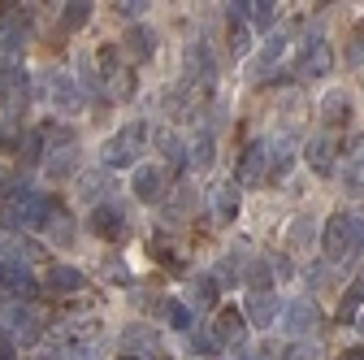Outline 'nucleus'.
<instances>
[{"instance_id": "1", "label": "nucleus", "mask_w": 364, "mask_h": 360, "mask_svg": "<svg viewBox=\"0 0 364 360\" xmlns=\"http://www.w3.org/2000/svg\"><path fill=\"white\" fill-rule=\"evenodd\" d=\"M57 200L35 191L31 183H18V191L9 196V204L0 208V231H14V235H26V231H43L48 221L57 217Z\"/></svg>"}, {"instance_id": "2", "label": "nucleus", "mask_w": 364, "mask_h": 360, "mask_svg": "<svg viewBox=\"0 0 364 360\" xmlns=\"http://www.w3.org/2000/svg\"><path fill=\"white\" fill-rule=\"evenodd\" d=\"M321 248H326V260L330 265H347L351 256L364 252V213L355 208H338L326 217V231H321Z\"/></svg>"}, {"instance_id": "3", "label": "nucleus", "mask_w": 364, "mask_h": 360, "mask_svg": "<svg viewBox=\"0 0 364 360\" xmlns=\"http://www.w3.org/2000/svg\"><path fill=\"white\" fill-rule=\"evenodd\" d=\"M31 105V74L22 65V48H5L0 43V109L9 122H18Z\"/></svg>"}, {"instance_id": "4", "label": "nucleus", "mask_w": 364, "mask_h": 360, "mask_svg": "<svg viewBox=\"0 0 364 360\" xmlns=\"http://www.w3.org/2000/svg\"><path fill=\"white\" fill-rule=\"evenodd\" d=\"M144 144H148V122H126L117 134H109L105 139V165L109 169H126V165H134V157L144 152Z\"/></svg>"}, {"instance_id": "5", "label": "nucleus", "mask_w": 364, "mask_h": 360, "mask_svg": "<svg viewBox=\"0 0 364 360\" xmlns=\"http://www.w3.org/2000/svg\"><path fill=\"white\" fill-rule=\"evenodd\" d=\"M334 70V48H330V39L326 35H308L299 43V53H295V74L299 78H326Z\"/></svg>"}, {"instance_id": "6", "label": "nucleus", "mask_w": 364, "mask_h": 360, "mask_svg": "<svg viewBox=\"0 0 364 360\" xmlns=\"http://www.w3.org/2000/svg\"><path fill=\"white\" fill-rule=\"evenodd\" d=\"M0 326H5V334L14 343H22V347H31V343L43 339V317L31 304H9L5 312H0Z\"/></svg>"}, {"instance_id": "7", "label": "nucleus", "mask_w": 364, "mask_h": 360, "mask_svg": "<svg viewBox=\"0 0 364 360\" xmlns=\"http://www.w3.org/2000/svg\"><path fill=\"white\" fill-rule=\"evenodd\" d=\"M338 157H343V148H338V134H334V130H321V134H312V139L304 144V161H308V169H312V174H321V178L338 174Z\"/></svg>"}, {"instance_id": "8", "label": "nucleus", "mask_w": 364, "mask_h": 360, "mask_svg": "<svg viewBox=\"0 0 364 360\" xmlns=\"http://www.w3.org/2000/svg\"><path fill=\"white\" fill-rule=\"evenodd\" d=\"M235 183L239 187H260L269 183V139H247L239 165H235Z\"/></svg>"}, {"instance_id": "9", "label": "nucleus", "mask_w": 364, "mask_h": 360, "mask_svg": "<svg viewBox=\"0 0 364 360\" xmlns=\"http://www.w3.org/2000/svg\"><path fill=\"white\" fill-rule=\"evenodd\" d=\"M31 26H35V9L31 5H0V43L5 48H22L31 39Z\"/></svg>"}, {"instance_id": "10", "label": "nucleus", "mask_w": 364, "mask_h": 360, "mask_svg": "<svg viewBox=\"0 0 364 360\" xmlns=\"http://www.w3.org/2000/svg\"><path fill=\"white\" fill-rule=\"evenodd\" d=\"M287 312V304L278 300V291H247L243 295V317H247V326H256V330H269L273 322H278Z\"/></svg>"}, {"instance_id": "11", "label": "nucleus", "mask_w": 364, "mask_h": 360, "mask_svg": "<svg viewBox=\"0 0 364 360\" xmlns=\"http://www.w3.org/2000/svg\"><path fill=\"white\" fill-rule=\"evenodd\" d=\"M74 169H78V139H74V130H61V139L43 157V174H48L53 183H65Z\"/></svg>"}, {"instance_id": "12", "label": "nucleus", "mask_w": 364, "mask_h": 360, "mask_svg": "<svg viewBox=\"0 0 364 360\" xmlns=\"http://www.w3.org/2000/svg\"><path fill=\"white\" fill-rule=\"evenodd\" d=\"M87 231L96 235V239H105V243H122L130 226H126V213L105 200V204H96V208L87 213Z\"/></svg>"}, {"instance_id": "13", "label": "nucleus", "mask_w": 364, "mask_h": 360, "mask_svg": "<svg viewBox=\"0 0 364 360\" xmlns=\"http://www.w3.org/2000/svg\"><path fill=\"white\" fill-rule=\"evenodd\" d=\"M130 191H134V200H144V204H156V200L169 191V169H165V165H134Z\"/></svg>"}, {"instance_id": "14", "label": "nucleus", "mask_w": 364, "mask_h": 360, "mask_svg": "<svg viewBox=\"0 0 364 360\" xmlns=\"http://www.w3.org/2000/svg\"><path fill=\"white\" fill-rule=\"evenodd\" d=\"M43 87H48V100H53L57 113H78L82 100H87V92L78 87V78H70V74H53Z\"/></svg>"}, {"instance_id": "15", "label": "nucleus", "mask_w": 364, "mask_h": 360, "mask_svg": "<svg viewBox=\"0 0 364 360\" xmlns=\"http://www.w3.org/2000/svg\"><path fill=\"white\" fill-rule=\"evenodd\" d=\"M338 178H343V191L347 196H364V134H355L343 165H338Z\"/></svg>"}, {"instance_id": "16", "label": "nucleus", "mask_w": 364, "mask_h": 360, "mask_svg": "<svg viewBox=\"0 0 364 360\" xmlns=\"http://www.w3.org/2000/svg\"><path fill=\"white\" fill-rule=\"evenodd\" d=\"M122 57H126L130 65H144V61H152V57H156V35H152L144 22H134V26L122 35Z\"/></svg>"}, {"instance_id": "17", "label": "nucleus", "mask_w": 364, "mask_h": 360, "mask_svg": "<svg viewBox=\"0 0 364 360\" xmlns=\"http://www.w3.org/2000/svg\"><path fill=\"white\" fill-rule=\"evenodd\" d=\"M282 317H287V330H291L295 339H304V334H312L316 326H321V308H316L308 295H299V300H291V304H287Z\"/></svg>"}, {"instance_id": "18", "label": "nucleus", "mask_w": 364, "mask_h": 360, "mask_svg": "<svg viewBox=\"0 0 364 360\" xmlns=\"http://www.w3.org/2000/svg\"><path fill=\"white\" fill-rule=\"evenodd\" d=\"M213 78H217V61H213V53H208V43H187V83L191 87H213Z\"/></svg>"}, {"instance_id": "19", "label": "nucleus", "mask_w": 364, "mask_h": 360, "mask_svg": "<svg viewBox=\"0 0 364 360\" xmlns=\"http://www.w3.org/2000/svg\"><path fill=\"white\" fill-rule=\"evenodd\" d=\"M351 117H355L351 92H343V87H330V92L321 96V122H326L330 130H338V126H347Z\"/></svg>"}, {"instance_id": "20", "label": "nucleus", "mask_w": 364, "mask_h": 360, "mask_svg": "<svg viewBox=\"0 0 364 360\" xmlns=\"http://www.w3.org/2000/svg\"><path fill=\"white\" fill-rule=\"evenodd\" d=\"M287 57V35H278V31H273L264 43H260V53L252 57V65H247V74H252V83H264L269 78V70L273 65H278Z\"/></svg>"}, {"instance_id": "21", "label": "nucleus", "mask_w": 364, "mask_h": 360, "mask_svg": "<svg viewBox=\"0 0 364 360\" xmlns=\"http://www.w3.org/2000/svg\"><path fill=\"white\" fill-rule=\"evenodd\" d=\"M35 291H39V282L31 278V269H22V265H5V260H0V295H18V304H26Z\"/></svg>"}, {"instance_id": "22", "label": "nucleus", "mask_w": 364, "mask_h": 360, "mask_svg": "<svg viewBox=\"0 0 364 360\" xmlns=\"http://www.w3.org/2000/svg\"><path fill=\"white\" fill-rule=\"evenodd\" d=\"M43 287H48L53 295H78L87 287V274H82V269H74V265H48Z\"/></svg>"}, {"instance_id": "23", "label": "nucleus", "mask_w": 364, "mask_h": 360, "mask_svg": "<svg viewBox=\"0 0 364 360\" xmlns=\"http://www.w3.org/2000/svg\"><path fill=\"white\" fill-rule=\"evenodd\" d=\"M122 343H126V351H130V356H139V360H165L161 339H156L148 326H139V322H134V326L122 334Z\"/></svg>"}, {"instance_id": "24", "label": "nucleus", "mask_w": 364, "mask_h": 360, "mask_svg": "<svg viewBox=\"0 0 364 360\" xmlns=\"http://www.w3.org/2000/svg\"><path fill=\"white\" fill-rule=\"evenodd\" d=\"M239 204H243V187L235 183V178L213 183V213H217V221H235L239 217Z\"/></svg>"}, {"instance_id": "25", "label": "nucleus", "mask_w": 364, "mask_h": 360, "mask_svg": "<svg viewBox=\"0 0 364 360\" xmlns=\"http://www.w3.org/2000/svg\"><path fill=\"white\" fill-rule=\"evenodd\" d=\"M295 165V139L291 134H278V139H269V183H282Z\"/></svg>"}, {"instance_id": "26", "label": "nucleus", "mask_w": 364, "mask_h": 360, "mask_svg": "<svg viewBox=\"0 0 364 360\" xmlns=\"http://www.w3.org/2000/svg\"><path fill=\"white\" fill-rule=\"evenodd\" d=\"M213 330H217V339H221V343H239V339H243V330H247V317H243V304H225V308L217 312V322H213Z\"/></svg>"}, {"instance_id": "27", "label": "nucleus", "mask_w": 364, "mask_h": 360, "mask_svg": "<svg viewBox=\"0 0 364 360\" xmlns=\"http://www.w3.org/2000/svg\"><path fill=\"white\" fill-rule=\"evenodd\" d=\"M243 9H247V22L256 31H269V35H273V26H278V18H282L278 0H243Z\"/></svg>"}, {"instance_id": "28", "label": "nucleus", "mask_w": 364, "mask_h": 360, "mask_svg": "<svg viewBox=\"0 0 364 360\" xmlns=\"http://www.w3.org/2000/svg\"><path fill=\"white\" fill-rule=\"evenodd\" d=\"M78 191L91 200V208L105 204V196L113 191V174H109V169H105V174H100V169H87V174H82V183H78Z\"/></svg>"}, {"instance_id": "29", "label": "nucleus", "mask_w": 364, "mask_h": 360, "mask_svg": "<svg viewBox=\"0 0 364 360\" xmlns=\"http://www.w3.org/2000/svg\"><path fill=\"white\" fill-rule=\"evenodd\" d=\"M360 312H364V278L343 291V300H338V322H343V326H355Z\"/></svg>"}, {"instance_id": "30", "label": "nucleus", "mask_w": 364, "mask_h": 360, "mask_svg": "<svg viewBox=\"0 0 364 360\" xmlns=\"http://www.w3.org/2000/svg\"><path fill=\"white\" fill-rule=\"evenodd\" d=\"M187 161H191V169H213V161H217V139H213V130H208V134H204V130L196 134Z\"/></svg>"}, {"instance_id": "31", "label": "nucleus", "mask_w": 364, "mask_h": 360, "mask_svg": "<svg viewBox=\"0 0 364 360\" xmlns=\"http://www.w3.org/2000/svg\"><path fill=\"white\" fill-rule=\"evenodd\" d=\"M312 239H316L312 217H295V221H291V231H287V252H308Z\"/></svg>"}, {"instance_id": "32", "label": "nucleus", "mask_w": 364, "mask_h": 360, "mask_svg": "<svg viewBox=\"0 0 364 360\" xmlns=\"http://www.w3.org/2000/svg\"><path fill=\"white\" fill-rule=\"evenodd\" d=\"M161 312H165L169 330H182V334H191V330H196V322H191V304H182V300H165V304H161Z\"/></svg>"}, {"instance_id": "33", "label": "nucleus", "mask_w": 364, "mask_h": 360, "mask_svg": "<svg viewBox=\"0 0 364 360\" xmlns=\"http://www.w3.org/2000/svg\"><path fill=\"white\" fill-rule=\"evenodd\" d=\"M217 300H221V282L213 274H204V278L191 282V304L196 308H217Z\"/></svg>"}, {"instance_id": "34", "label": "nucleus", "mask_w": 364, "mask_h": 360, "mask_svg": "<svg viewBox=\"0 0 364 360\" xmlns=\"http://www.w3.org/2000/svg\"><path fill=\"white\" fill-rule=\"evenodd\" d=\"M187 343H191V351H200L204 360H213V356L221 351V339H217V330H213V326H208V330H204V326H196V330L187 334Z\"/></svg>"}, {"instance_id": "35", "label": "nucleus", "mask_w": 364, "mask_h": 360, "mask_svg": "<svg viewBox=\"0 0 364 360\" xmlns=\"http://www.w3.org/2000/svg\"><path fill=\"white\" fill-rule=\"evenodd\" d=\"M91 9L96 5H87V0H74V5H61V31H78V26H87L91 22Z\"/></svg>"}, {"instance_id": "36", "label": "nucleus", "mask_w": 364, "mask_h": 360, "mask_svg": "<svg viewBox=\"0 0 364 360\" xmlns=\"http://www.w3.org/2000/svg\"><path fill=\"white\" fill-rule=\"evenodd\" d=\"M161 152H165V161H169V169H182V161H187V144H182V134H173V130H161Z\"/></svg>"}, {"instance_id": "37", "label": "nucleus", "mask_w": 364, "mask_h": 360, "mask_svg": "<svg viewBox=\"0 0 364 360\" xmlns=\"http://www.w3.org/2000/svg\"><path fill=\"white\" fill-rule=\"evenodd\" d=\"M148 252H152V260H156V265H169V269H178V274H182V256H178L173 248H165L161 239H152V243H148Z\"/></svg>"}, {"instance_id": "38", "label": "nucleus", "mask_w": 364, "mask_h": 360, "mask_svg": "<svg viewBox=\"0 0 364 360\" xmlns=\"http://www.w3.org/2000/svg\"><path fill=\"white\" fill-rule=\"evenodd\" d=\"M48 231H53V239H57V243H74V221H70V213H61V208H57V217L48 221Z\"/></svg>"}, {"instance_id": "39", "label": "nucleus", "mask_w": 364, "mask_h": 360, "mask_svg": "<svg viewBox=\"0 0 364 360\" xmlns=\"http://www.w3.org/2000/svg\"><path fill=\"white\" fill-rule=\"evenodd\" d=\"M113 9H117L122 18H130V22H139V18H144V14H148L152 5H148V0H134V5H130V0H126V5H113Z\"/></svg>"}, {"instance_id": "40", "label": "nucleus", "mask_w": 364, "mask_h": 360, "mask_svg": "<svg viewBox=\"0 0 364 360\" xmlns=\"http://www.w3.org/2000/svg\"><path fill=\"white\" fill-rule=\"evenodd\" d=\"M287 360H321V347H316V343H295Z\"/></svg>"}, {"instance_id": "41", "label": "nucleus", "mask_w": 364, "mask_h": 360, "mask_svg": "<svg viewBox=\"0 0 364 360\" xmlns=\"http://www.w3.org/2000/svg\"><path fill=\"white\" fill-rule=\"evenodd\" d=\"M269 260H273V274H278V278H291V274H295V269H291V260H287L282 252H273Z\"/></svg>"}, {"instance_id": "42", "label": "nucleus", "mask_w": 364, "mask_h": 360, "mask_svg": "<svg viewBox=\"0 0 364 360\" xmlns=\"http://www.w3.org/2000/svg\"><path fill=\"white\" fill-rule=\"evenodd\" d=\"M0 360H18V356H14V339H9L5 330H0Z\"/></svg>"}, {"instance_id": "43", "label": "nucleus", "mask_w": 364, "mask_h": 360, "mask_svg": "<svg viewBox=\"0 0 364 360\" xmlns=\"http://www.w3.org/2000/svg\"><path fill=\"white\" fill-rule=\"evenodd\" d=\"M338 360H364V343H360V347H347V351H343Z\"/></svg>"}, {"instance_id": "44", "label": "nucleus", "mask_w": 364, "mask_h": 360, "mask_svg": "<svg viewBox=\"0 0 364 360\" xmlns=\"http://www.w3.org/2000/svg\"><path fill=\"white\" fill-rule=\"evenodd\" d=\"M230 360H256V351H243V347H239V351H235Z\"/></svg>"}, {"instance_id": "45", "label": "nucleus", "mask_w": 364, "mask_h": 360, "mask_svg": "<svg viewBox=\"0 0 364 360\" xmlns=\"http://www.w3.org/2000/svg\"><path fill=\"white\" fill-rule=\"evenodd\" d=\"M117 360H139V356H130V351H122V356H117Z\"/></svg>"}, {"instance_id": "46", "label": "nucleus", "mask_w": 364, "mask_h": 360, "mask_svg": "<svg viewBox=\"0 0 364 360\" xmlns=\"http://www.w3.org/2000/svg\"><path fill=\"white\" fill-rule=\"evenodd\" d=\"M355 326H360V334H364V312H360V322H355Z\"/></svg>"}]
</instances>
